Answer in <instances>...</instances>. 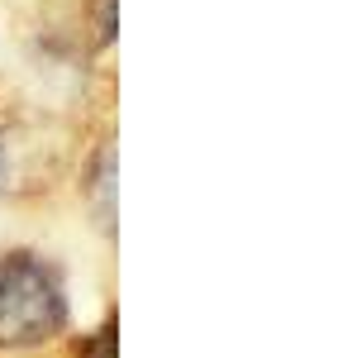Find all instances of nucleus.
<instances>
[{
  "instance_id": "1",
  "label": "nucleus",
  "mask_w": 348,
  "mask_h": 358,
  "mask_svg": "<svg viewBox=\"0 0 348 358\" xmlns=\"http://www.w3.org/2000/svg\"><path fill=\"white\" fill-rule=\"evenodd\" d=\"M67 287L38 253H0V349H34L67 330Z\"/></svg>"
},
{
  "instance_id": "2",
  "label": "nucleus",
  "mask_w": 348,
  "mask_h": 358,
  "mask_svg": "<svg viewBox=\"0 0 348 358\" xmlns=\"http://www.w3.org/2000/svg\"><path fill=\"white\" fill-rule=\"evenodd\" d=\"M86 358H115V339H110V330H101L96 339H91V349H86Z\"/></svg>"
}]
</instances>
